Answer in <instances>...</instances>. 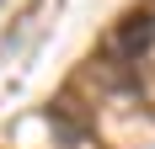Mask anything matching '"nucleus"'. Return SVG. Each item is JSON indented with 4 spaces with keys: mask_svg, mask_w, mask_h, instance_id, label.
<instances>
[{
    "mask_svg": "<svg viewBox=\"0 0 155 149\" xmlns=\"http://www.w3.org/2000/svg\"><path fill=\"white\" fill-rule=\"evenodd\" d=\"M155 43V5H139V11H128L112 32V53L118 59H139L144 48Z\"/></svg>",
    "mask_w": 155,
    "mask_h": 149,
    "instance_id": "1",
    "label": "nucleus"
}]
</instances>
